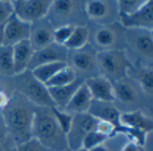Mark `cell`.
<instances>
[{"mask_svg": "<svg viewBox=\"0 0 153 151\" xmlns=\"http://www.w3.org/2000/svg\"><path fill=\"white\" fill-rule=\"evenodd\" d=\"M125 29H142L153 31V2L147 0L145 5L134 14L119 18Z\"/></svg>", "mask_w": 153, "mask_h": 151, "instance_id": "9a60e30c", "label": "cell"}, {"mask_svg": "<svg viewBox=\"0 0 153 151\" xmlns=\"http://www.w3.org/2000/svg\"><path fill=\"white\" fill-rule=\"evenodd\" d=\"M65 151H71V150H70V149H66V150H65Z\"/></svg>", "mask_w": 153, "mask_h": 151, "instance_id": "b9f144b4", "label": "cell"}, {"mask_svg": "<svg viewBox=\"0 0 153 151\" xmlns=\"http://www.w3.org/2000/svg\"><path fill=\"white\" fill-rule=\"evenodd\" d=\"M89 151H108V149H107L106 146L104 144H102V145H100V146H98V147H96V148Z\"/></svg>", "mask_w": 153, "mask_h": 151, "instance_id": "74e56055", "label": "cell"}, {"mask_svg": "<svg viewBox=\"0 0 153 151\" xmlns=\"http://www.w3.org/2000/svg\"><path fill=\"white\" fill-rule=\"evenodd\" d=\"M30 24L20 20L13 14L4 24V40L3 45L11 46L29 40Z\"/></svg>", "mask_w": 153, "mask_h": 151, "instance_id": "e0dca14e", "label": "cell"}, {"mask_svg": "<svg viewBox=\"0 0 153 151\" xmlns=\"http://www.w3.org/2000/svg\"><path fill=\"white\" fill-rule=\"evenodd\" d=\"M67 66L72 68L78 78L83 81L96 76H100L97 64V52L90 45L76 50H68Z\"/></svg>", "mask_w": 153, "mask_h": 151, "instance_id": "ba28073f", "label": "cell"}, {"mask_svg": "<svg viewBox=\"0 0 153 151\" xmlns=\"http://www.w3.org/2000/svg\"><path fill=\"white\" fill-rule=\"evenodd\" d=\"M147 0H119L117 1V9L119 18L129 16L141 9Z\"/></svg>", "mask_w": 153, "mask_h": 151, "instance_id": "4316f807", "label": "cell"}, {"mask_svg": "<svg viewBox=\"0 0 153 151\" xmlns=\"http://www.w3.org/2000/svg\"><path fill=\"white\" fill-rule=\"evenodd\" d=\"M8 140V133L6 125L3 117L2 113L0 112V145H4Z\"/></svg>", "mask_w": 153, "mask_h": 151, "instance_id": "836d02e7", "label": "cell"}, {"mask_svg": "<svg viewBox=\"0 0 153 151\" xmlns=\"http://www.w3.org/2000/svg\"><path fill=\"white\" fill-rule=\"evenodd\" d=\"M98 120L88 113L74 115L71 128L66 134L68 148L71 151H75L82 148L84 139L88 134L96 131Z\"/></svg>", "mask_w": 153, "mask_h": 151, "instance_id": "30bf717a", "label": "cell"}, {"mask_svg": "<svg viewBox=\"0 0 153 151\" xmlns=\"http://www.w3.org/2000/svg\"><path fill=\"white\" fill-rule=\"evenodd\" d=\"M13 14L12 1L0 0V25H4Z\"/></svg>", "mask_w": 153, "mask_h": 151, "instance_id": "4dcf8cb0", "label": "cell"}, {"mask_svg": "<svg viewBox=\"0 0 153 151\" xmlns=\"http://www.w3.org/2000/svg\"><path fill=\"white\" fill-rule=\"evenodd\" d=\"M84 2L71 0L52 1L47 19L54 28L64 25L76 26L74 21H80L82 17L86 18L84 14Z\"/></svg>", "mask_w": 153, "mask_h": 151, "instance_id": "52a82bcc", "label": "cell"}, {"mask_svg": "<svg viewBox=\"0 0 153 151\" xmlns=\"http://www.w3.org/2000/svg\"><path fill=\"white\" fill-rule=\"evenodd\" d=\"M84 14L94 24H110L119 21L117 1L115 0L85 1Z\"/></svg>", "mask_w": 153, "mask_h": 151, "instance_id": "9c48e42d", "label": "cell"}, {"mask_svg": "<svg viewBox=\"0 0 153 151\" xmlns=\"http://www.w3.org/2000/svg\"><path fill=\"white\" fill-rule=\"evenodd\" d=\"M16 148L17 151H49L33 138L18 145Z\"/></svg>", "mask_w": 153, "mask_h": 151, "instance_id": "1f68e13d", "label": "cell"}, {"mask_svg": "<svg viewBox=\"0 0 153 151\" xmlns=\"http://www.w3.org/2000/svg\"><path fill=\"white\" fill-rule=\"evenodd\" d=\"M0 74L6 77H14L13 47L0 46Z\"/></svg>", "mask_w": 153, "mask_h": 151, "instance_id": "484cf974", "label": "cell"}, {"mask_svg": "<svg viewBox=\"0 0 153 151\" xmlns=\"http://www.w3.org/2000/svg\"><path fill=\"white\" fill-rule=\"evenodd\" d=\"M67 57H68V50L65 46L58 45L53 42L49 46L40 50L34 51L28 70L31 71L41 65L49 64V63H55V62L66 63Z\"/></svg>", "mask_w": 153, "mask_h": 151, "instance_id": "4fadbf2b", "label": "cell"}, {"mask_svg": "<svg viewBox=\"0 0 153 151\" xmlns=\"http://www.w3.org/2000/svg\"><path fill=\"white\" fill-rule=\"evenodd\" d=\"M89 113L99 121L108 122L113 124L117 130V132L125 134L126 130L122 127L120 122L121 112L117 109L114 103H105L92 101Z\"/></svg>", "mask_w": 153, "mask_h": 151, "instance_id": "2e32d148", "label": "cell"}, {"mask_svg": "<svg viewBox=\"0 0 153 151\" xmlns=\"http://www.w3.org/2000/svg\"><path fill=\"white\" fill-rule=\"evenodd\" d=\"M10 100V95L0 87V112L3 111V109L7 105L8 102Z\"/></svg>", "mask_w": 153, "mask_h": 151, "instance_id": "d590c367", "label": "cell"}, {"mask_svg": "<svg viewBox=\"0 0 153 151\" xmlns=\"http://www.w3.org/2000/svg\"><path fill=\"white\" fill-rule=\"evenodd\" d=\"M92 101L93 99L91 95L83 82V84L77 89L64 111L72 115L88 113Z\"/></svg>", "mask_w": 153, "mask_h": 151, "instance_id": "ffe728a7", "label": "cell"}, {"mask_svg": "<svg viewBox=\"0 0 153 151\" xmlns=\"http://www.w3.org/2000/svg\"><path fill=\"white\" fill-rule=\"evenodd\" d=\"M89 44V30L87 25L75 26L69 40L65 44L68 50H80Z\"/></svg>", "mask_w": 153, "mask_h": 151, "instance_id": "603a6c76", "label": "cell"}, {"mask_svg": "<svg viewBox=\"0 0 153 151\" xmlns=\"http://www.w3.org/2000/svg\"><path fill=\"white\" fill-rule=\"evenodd\" d=\"M4 147L5 151H17L16 146H15L9 139H8L7 141L4 144Z\"/></svg>", "mask_w": 153, "mask_h": 151, "instance_id": "8d00e7d4", "label": "cell"}, {"mask_svg": "<svg viewBox=\"0 0 153 151\" xmlns=\"http://www.w3.org/2000/svg\"><path fill=\"white\" fill-rule=\"evenodd\" d=\"M32 138L49 151L68 149L66 134L56 122L52 108L36 107L32 123Z\"/></svg>", "mask_w": 153, "mask_h": 151, "instance_id": "7a4b0ae2", "label": "cell"}, {"mask_svg": "<svg viewBox=\"0 0 153 151\" xmlns=\"http://www.w3.org/2000/svg\"><path fill=\"white\" fill-rule=\"evenodd\" d=\"M97 64L100 76L111 83L128 77L133 68V63L125 50L98 52Z\"/></svg>", "mask_w": 153, "mask_h": 151, "instance_id": "277c9868", "label": "cell"}, {"mask_svg": "<svg viewBox=\"0 0 153 151\" xmlns=\"http://www.w3.org/2000/svg\"><path fill=\"white\" fill-rule=\"evenodd\" d=\"M75 151H88V150H86L85 149H83V148H81V149H77V150H75Z\"/></svg>", "mask_w": 153, "mask_h": 151, "instance_id": "60d3db41", "label": "cell"}, {"mask_svg": "<svg viewBox=\"0 0 153 151\" xmlns=\"http://www.w3.org/2000/svg\"><path fill=\"white\" fill-rule=\"evenodd\" d=\"M35 109V105L15 92L1 112L6 125L8 139L16 147L32 138Z\"/></svg>", "mask_w": 153, "mask_h": 151, "instance_id": "6da1fadb", "label": "cell"}, {"mask_svg": "<svg viewBox=\"0 0 153 151\" xmlns=\"http://www.w3.org/2000/svg\"><path fill=\"white\" fill-rule=\"evenodd\" d=\"M83 82L84 81L82 79L77 78V80L70 85L60 87L48 88L55 106L60 110H64L77 91V89L83 84Z\"/></svg>", "mask_w": 153, "mask_h": 151, "instance_id": "7402d4cb", "label": "cell"}, {"mask_svg": "<svg viewBox=\"0 0 153 151\" xmlns=\"http://www.w3.org/2000/svg\"><path fill=\"white\" fill-rule=\"evenodd\" d=\"M4 40V25H0V46L3 45Z\"/></svg>", "mask_w": 153, "mask_h": 151, "instance_id": "f35d334b", "label": "cell"}, {"mask_svg": "<svg viewBox=\"0 0 153 151\" xmlns=\"http://www.w3.org/2000/svg\"><path fill=\"white\" fill-rule=\"evenodd\" d=\"M108 139H109V138L94 131L91 132L90 134H88L87 137L84 139L83 143H82V148L85 149L86 150H91L100 145L104 144L108 140Z\"/></svg>", "mask_w": 153, "mask_h": 151, "instance_id": "f1b7e54d", "label": "cell"}, {"mask_svg": "<svg viewBox=\"0 0 153 151\" xmlns=\"http://www.w3.org/2000/svg\"><path fill=\"white\" fill-rule=\"evenodd\" d=\"M75 26L73 25H64L57 28H55L54 30V42L65 46L66 41L69 40L70 36L72 35Z\"/></svg>", "mask_w": 153, "mask_h": 151, "instance_id": "f546056e", "label": "cell"}, {"mask_svg": "<svg viewBox=\"0 0 153 151\" xmlns=\"http://www.w3.org/2000/svg\"><path fill=\"white\" fill-rule=\"evenodd\" d=\"M120 151H142L141 147L134 141L131 140L130 139L127 140V141L124 144Z\"/></svg>", "mask_w": 153, "mask_h": 151, "instance_id": "e575fe53", "label": "cell"}, {"mask_svg": "<svg viewBox=\"0 0 153 151\" xmlns=\"http://www.w3.org/2000/svg\"><path fill=\"white\" fill-rule=\"evenodd\" d=\"M52 113H53V115H54L56 122L60 126L61 130L65 134H67L69 130H70V128H71L74 115L66 113L64 110H60V109H58L56 107H53L52 108Z\"/></svg>", "mask_w": 153, "mask_h": 151, "instance_id": "83f0119b", "label": "cell"}, {"mask_svg": "<svg viewBox=\"0 0 153 151\" xmlns=\"http://www.w3.org/2000/svg\"><path fill=\"white\" fill-rule=\"evenodd\" d=\"M115 102L122 106L136 107L142 104L143 101L147 98L137 82L128 77L116 83H113Z\"/></svg>", "mask_w": 153, "mask_h": 151, "instance_id": "7c38bea8", "label": "cell"}, {"mask_svg": "<svg viewBox=\"0 0 153 151\" xmlns=\"http://www.w3.org/2000/svg\"><path fill=\"white\" fill-rule=\"evenodd\" d=\"M96 131H98L99 133L108 138H111L117 133V130L113 124L108 122H103V121H99V120H98V123L96 126Z\"/></svg>", "mask_w": 153, "mask_h": 151, "instance_id": "d6a6232c", "label": "cell"}, {"mask_svg": "<svg viewBox=\"0 0 153 151\" xmlns=\"http://www.w3.org/2000/svg\"><path fill=\"white\" fill-rule=\"evenodd\" d=\"M84 84L88 87L94 101L105 103L115 102L113 83L108 79L102 76H96L84 80Z\"/></svg>", "mask_w": 153, "mask_h": 151, "instance_id": "ac0fdd59", "label": "cell"}, {"mask_svg": "<svg viewBox=\"0 0 153 151\" xmlns=\"http://www.w3.org/2000/svg\"><path fill=\"white\" fill-rule=\"evenodd\" d=\"M89 30V44L102 52L114 50H125V28L119 21L110 24H92Z\"/></svg>", "mask_w": 153, "mask_h": 151, "instance_id": "3957f363", "label": "cell"}, {"mask_svg": "<svg viewBox=\"0 0 153 151\" xmlns=\"http://www.w3.org/2000/svg\"><path fill=\"white\" fill-rule=\"evenodd\" d=\"M65 66H67V64L64 63V62L49 63V64L41 65L38 68H34L30 72L37 80H39L40 83L46 85L58 71H60Z\"/></svg>", "mask_w": 153, "mask_h": 151, "instance_id": "cb8c5ba5", "label": "cell"}, {"mask_svg": "<svg viewBox=\"0 0 153 151\" xmlns=\"http://www.w3.org/2000/svg\"><path fill=\"white\" fill-rule=\"evenodd\" d=\"M129 77L137 82L146 97L152 99L153 95L152 66H145L135 63L134 66L133 65Z\"/></svg>", "mask_w": 153, "mask_h": 151, "instance_id": "44dd1931", "label": "cell"}, {"mask_svg": "<svg viewBox=\"0 0 153 151\" xmlns=\"http://www.w3.org/2000/svg\"><path fill=\"white\" fill-rule=\"evenodd\" d=\"M125 50L129 51L136 59V63L152 66V31L125 29Z\"/></svg>", "mask_w": 153, "mask_h": 151, "instance_id": "5b68a950", "label": "cell"}, {"mask_svg": "<svg viewBox=\"0 0 153 151\" xmlns=\"http://www.w3.org/2000/svg\"><path fill=\"white\" fill-rule=\"evenodd\" d=\"M16 92L26 98L36 107H56L48 92V87L37 80L30 71L27 70L21 75L14 76Z\"/></svg>", "mask_w": 153, "mask_h": 151, "instance_id": "8992f818", "label": "cell"}, {"mask_svg": "<svg viewBox=\"0 0 153 151\" xmlns=\"http://www.w3.org/2000/svg\"><path fill=\"white\" fill-rule=\"evenodd\" d=\"M55 28L47 18L30 24L29 41L34 51L40 50L54 42Z\"/></svg>", "mask_w": 153, "mask_h": 151, "instance_id": "5bb4252c", "label": "cell"}, {"mask_svg": "<svg viewBox=\"0 0 153 151\" xmlns=\"http://www.w3.org/2000/svg\"><path fill=\"white\" fill-rule=\"evenodd\" d=\"M0 151H5L4 145H0Z\"/></svg>", "mask_w": 153, "mask_h": 151, "instance_id": "ab89813d", "label": "cell"}, {"mask_svg": "<svg viewBox=\"0 0 153 151\" xmlns=\"http://www.w3.org/2000/svg\"><path fill=\"white\" fill-rule=\"evenodd\" d=\"M77 75L74 70L69 66H65L60 71H58L45 86L48 88L60 87L70 85L77 80Z\"/></svg>", "mask_w": 153, "mask_h": 151, "instance_id": "d4e9b609", "label": "cell"}, {"mask_svg": "<svg viewBox=\"0 0 153 151\" xmlns=\"http://www.w3.org/2000/svg\"><path fill=\"white\" fill-rule=\"evenodd\" d=\"M51 3V0H12L13 14L29 24L47 18Z\"/></svg>", "mask_w": 153, "mask_h": 151, "instance_id": "8fae6325", "label": "cell"}, {"mask_svg": "<svg viewBox=\"0 0 153 151\" xmlns=\"http://www.w3.org/2000/svg\"><path fill=\"white\" fill-rule=\"evenodd\" d=\"M33 53L34 50L28 40L13 46L14 76L21 75L28 70Z\"/></svg>", "mask_w": 153, "mask_h": 151, "instance_id": "d6986e66", "label": "cell"}]
</instances>
